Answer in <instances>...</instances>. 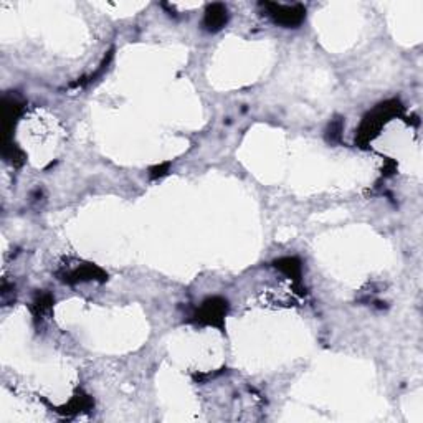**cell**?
I'll list each match as a JSON object with an SVG mask.
<instances>
[{
	"instance_id": "obj_1",
	"label": "cell",
	"mask_w": 423,
	"mask_h": 423,
	"mask_svg": "<svg viewBox=\"0 0 423 423\" xmlns=\"http://www.w3.org/2000/svg\"><path fill=\"white\" fill-rule=\"evenodd\" d=\"M264 7L268 9L270 17L275 20L276 23L284 27H296L303 22L306 17V10L304 7L295 5V7H286V5H276V3H264Z\"/></svg>"
},
{
	"instance_id": "obj_2",
	"label": "cell",
	"mask_w": 423,
	"mask_h": 423,
	"mask_svg": "<svg viewBox=\"0 0 423 423\" xmlns=\"http://www.w3.org/2000/svg\"><path fill=\"white\" fill-rule=\"evenodd\" d=\"M227 20H229V15H227V9L220 3H214V5L209 7L205 14V20H203V25L209 32H217L225 25Z\"/></svg>"
}]
</instances>
